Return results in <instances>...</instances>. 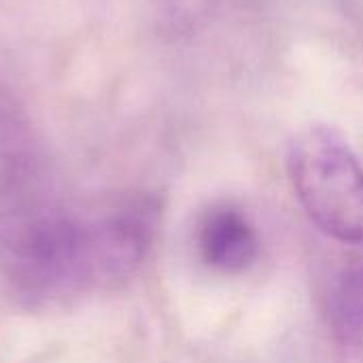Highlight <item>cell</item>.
Here are the masks:
<instances>
[{"instance_id": "cell-5", "label": "cell", "mask_w": 363, "mask_h": 363, "mask_svg": "<svg viewBox=\"0 0 363 363\" xmlns=\"http://www.w3.org/2000/svg\"><path fill=\"white\" fill-rule=\"evenodd\" d=\"M336 325L345 336L363 330V270L351 274L336 294Z\"/></svg>"}, {"instance_id": "cell-4", "label": "cell", "mask_w": 363, "mask_h": 363, "mask_svg": "<svg viewBox=\"0 0 363 363\" xmlns=\"http://www.w3.org/2000/svg\"><path fill=\"white\" fill-rule=\"evenodd\" d=\"M200 257L206 266L221 272L249 268L259 251V238L247 215L230 204L211 206L196 230Z\"/></svg>"}, {"instance_id": "cell-3", "label": "cell", "mask_w": 363, "mask_h": 363, "mask_svg": "<svg viewBox=\"0 0 363 363\" xmlns=\"http://www.w3.org/2000/svg\"><path fill=\"white\" fill-rule=\"evenodd\" d=\"M155 232V206L130 202L115 213L81 221L72 255V291L104 289L128 281L147 257Z\"/></svg>"}, {"instance_id": "cell-2", "label": "cell", "mask_w": 363, "mask_h": 363, "mask_svg": "<svg viewBox=\"0 0 363 363\" xmlns=\"http://www.w3.org/2000/svg\"><path fill=\"white\" fill-rule=\"evenodd\" d=\"M287 166L308 217L340 242H363V166L347 140L311 125L294 136Z\"/></svg>"}, {"instance_id": "cell-1", "label": "cell", "mask_w": 363, "mask_h": 363, "mask_svg": "<svg viewBox=\"0 0 363 363\" xmlns=\"http://www.w3.org/2000/svg\"><path fill=\"white\" fill-rule=\"evenodd\" d=\"M79 225L47 147L17 98L0 85V268L21 296L70 291Z\"/></svg>"}]
</instances>
